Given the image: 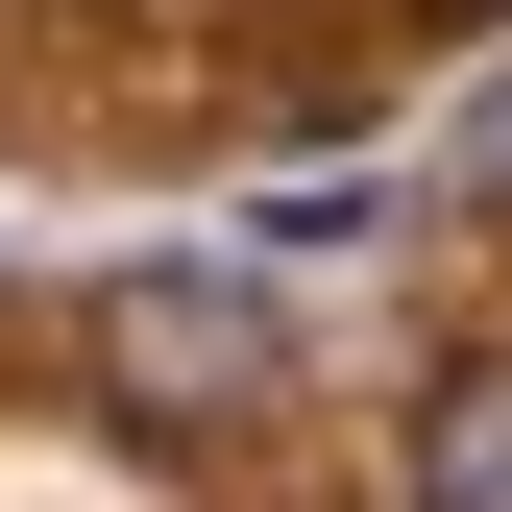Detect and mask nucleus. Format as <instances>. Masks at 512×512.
I'll use <instances>...</instances> for the list:
<instances>
[{
    "label": "nucleus",
    "instance_id": "7ed1b4c3",
    "mask_svg": "<svg viewBox=\"0 0 512 512\" xmlns=\"http://www.w3.org/2000/svg\"><path fill=\"white\" fill-rule=\"evenodd\" d=\"M464 196H512V98H488V122H464Z\"/></svg>",
    "mask_w": 512,
    "mask_h": 512
},
{
    "label": "nucleus",
    "instance_id": "f257e3e1",
    "mask_svg": "<svg viewBox=\"0 0 512 512\" xmlns=\"http://www.w3.org/2000/svg\"><path fill=\"white\" fill-rule=\"evenodd\" d=\"M74 366H98V415H147V439H196V415H269L293 391V317H269V269H98V317H74Z\"/></svg>",
    "mask_w": 512,
    "mask_h": 512
},
{
    "label": "nucleus",
    "instance_id": "20e7f679",
    "mask_svg": "<svg viewBox=\"0 0 512 512\" xmlns=\"http://www.w3.org/2000/svg\"><path fill=\"white\" fill-rule=\"evenodd\" d=\"M415 25H512V0H415Z\"/></svg>",
    "mask_w": 512,
    "mask_h": 512
},
{
    "label": "nucleus",
    "instance_id": "f03ea898",
    "mask_svg": "<svg viewBox=\"0 0 512 512\" xmlns=\"http://www.w3.org/2000/svg\"><path fill=\"white\" fill-rule=\"evenodd\" d=\"M415 512H512V366H439L415 391Z\"/></svg>",
    "mask_w": 512,
    "mask_h": 512
}]
</instances>
